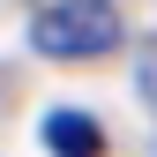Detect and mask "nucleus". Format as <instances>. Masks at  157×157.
<instances>
[{"label": "nucleus", "mask_w": 157, "mask_h": 157, "mask_svg": "<svg viewBox=\"0 0 157 157\" xmlns=\"http://www.w3.org/2000/svg\"><path fill=\"white\" fill-rule=\"evenodd\" d=\"M45 150L52 157H97L105 150V135H97V120H82V112H45Z\"/></svg>", "instance_id": "f03ea898"}, {"label": "nucleus", "mask_w": 157, "mask_h": 157, "mask_svg": "<svg viewBox=\"0 0 157 157\" xmlns=\"http://www.w3.org/2000/svg\"><path fill=\"white\" fill-rule=\"evenodd\" d=\"M135 90H142V105L157 112V45H142V67H135Z\"/></svg>", "instance_id": "7ed1b4c3"}, {"label": "nucleus", "mask_w": 157, "mask_h": 157, "mask_svg": "<svg viewBox=\"0 0 157 157\" xmlns=\"http://www.w3.org/2000/svg\"><path fill=\"white\" fill-rule=\"evenodd\" d=\"M30 45L45 60H105L120 45V8L112 0H52L30 15Z\"/></svg>", "instance_id": "f257e3e1"}]
</instances>
